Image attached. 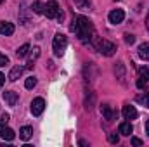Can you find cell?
Segmentation results:
<instances>
[{
  "label": "cell",
  "mask_w": 149,
  "mask_h": 147,
  "mask_svg": "<svg viewBox=\"0 0 149 147\" xmlns=\"http://www.w3.org/2000/svg\"><path fill=\"white\" fill-rule=\"evenodd\" d=\"M71 30L78 35V38H80L81 42H88V40H92V38L95 37V31H94L92 23H90L87 17H83V16L74 17L73 24H71Z\"/></svg>",
  "instance_id": "1"
},
{
  "label": "cell",
  "mask_w": 149,
  "mask_h": 147,
  "mask_svg": "<svg viewBox=\"0 0 149 147\" xmlns=\"http://www.w3.org/2000/svg\"><path fill=\"white\" fill-rule=\"evenodd\" d=\"M43 14L49 17V19H59V21H63V17H64V14L61 12V9H59V3L56 2V0H50V2H47L45 3V10H43Z\"/></svg>",
  "instance_id": "2"
},
{
  "label": "cell",
  "mask_w": 149,
  "mask_h": 147,
  "mask_svg": "<svg viewBox=\"0 0 149 147\" xmlns=\"http://www.w3.org/2000/svg\"><path fill=\"white\" fill-rule=\"evenodd\" d=\"M66 45H68V37L63 35V33H56L54 42H52V49H54V54L57 57L63 55V52L66 50Z\"/></svg>",
  "instance_id": "3"
},
{
  "label": "cell",
  "mask_w": 149,
  "mask_h": 147,
  "mask_svg": "<svg viewBox=\"0 0 149 147\" xmlns=\"http://www.w3.org/2000/svg\"><path fill=\"white\" fill-rule=\"evenodd\" d=\"M97 49H99V52H101L102 55H106V57H111V55H114V52H116V45H114L113 42H108V40H99Z\"/></svg>",
  "instance_id": "4"
},
{
  "label": "cell",
  "mask_w": 149,
  "mask_h": 147,
  "mask_svg": "<svg viewBox=\"0 0 149 147\" xmlns=\"http://www.w3.org/2000/svg\"><path fill=\"white\" fill-rule=\"evenodd\" d=\"M149 81V68H139L137 71V88H144V85Z\"/></svg>",
  "instance_id": "5"
},
{
  "label": "cell",
  "mask_w": 149,
  "mask_h": 147,
  "mask_svg": "<svg viewBox=\"0 0 149 147\" xmlns=\"http://www.w3.org/2000/svg\"><path fill=\"white\" fill-rule=\"evenodd\" d=\"M43 109H45V101L42 97H37V99L31 101V112H33V116H40L43 112Z\"/></svg>",
  "instance_id": "6"
},
{
  "label": "cell",
  "mask_w": 149,
  "mask_h": 147,
  "mask_svg": "<svg viewBox=\"0 0 149 147\" xmlns=\"http://www.w3.org/2000/svg\"><path fill=\"white\" fill-rule=\"evenodd\" d=\"M123 19H125V12L121 9H114L109 12V23H113V24H120Z\"/></svg>",
  "instance_id": "7"
},
{
  "label": "cell",
  "mask_w": 149,
  "mask_h": 147,
  "mask_svg": "<svg viewBox=\"0 0 149 147\" xmlns=\"http://www.w3.org/2000/svg\"><path fill=\"white\" fill-rule=\"evenodd\" d=\"M0 137H2L3 140H14L16 133H14L12 128H9V126H5V125H0Z\"/></svg>",
  "instance_id": "8"
},
{
  "label": "cell",
  "mask_w": 149,
  "mask_h": 147,
  "mask_svg": "<svg viewBox=\"0 0 149 147\" xmlns=\"http://www.w3.org/2000/svg\"><path fill=\"white\" fill-rule=\"evenodd\" d=\"M3 101H5L9 106H16L17 101H19V95H17L16 92H9V90H5V92H3Z\"/></svg>",
  "instance_id": "9"
},
{
  "label": "cell",
  "mask_w": 149,
  "mask_h": 147,
  "mask_svg": "<svg viewBox=\"0 0 149 147\" xmlns=\"http://www.w3.org/2000/svg\"><path fill=\"white\" fill-rule=\"evenodd\" d=\"M0 33H2L3 37H10V35L14 33V24L9 23V21H2V23H0Z\"/></svg>",
  "instance_id": "10"
},
{
  "label": "cell",
  "mask_w": 149,
  "mask_h": 147,
  "mask_svg": "<svg viewBox=\"0 0 149 147\" xmlns=\"http://www.w3.org/2000/svg\"><path fill=\"white\" fill-rule=\"evenodd\" d=\"M137 116H139V112H137V109H135L134 106H125V107H123V118H125V119L130 121V119H135Z\"/></svg>",
  "instance_id": "11"
},
{
  "label": "cell",
  "mask_w": 149,
  "mask_h": 147,
  "mask_svg": "<svg viewBox=\"0 0 149 147\" xmlns=\"http://www.w3.org/2000/svg\"><path fill=\"white\" fill-rule=\"evenodd\" d=\"M101 112H102V116L108 119V121H113L114 118H116V112L113 111L111 106H108V104H104V106H101Z\"/></svg>",
  "instance_id": "12"
},
{
  "label": "cell",
  "mask_w": 149,
  "mask_h": 147,
  "mask_svg": "<svg viewBox=\"0 0 149 147\" xmlns=\"http://www.w3.org/2000/svg\"><path fill=\"white\" fill-rule=\"evenodd\" d=\"M132 132H134V126H132L130 121H125L118 126V133H121V135H130Z\"/></svg>",
  "instance_id": "13"
},
{
  "label": "cell",
  "mask_w": 149,
  "mask_h": 147,
  "mask_svg": "<svg viewBox=\"0 0 149 147\" xmlns=\"http://www.w3.org/2000/svg\"><path fill=\"white\" fill-rule=\"evenodd\" d=\"M23 71H24L23 66H14V68L10 69V73H9V80H10V81H16V80L23 74Z\"/></svg>",
  "instance_id": "14"
},
{
  "label": "cell",
  "mask_w": 149,
  "mask_h": 147,
  "mask_svg": "<svg viewBox=\"0 0 149 147\" xmlns=\"http://www.w3.org/2000/svg\"><path fill=\"white\" fill-rule=\"evenodd\" d=\"M40 57V49L38 47H33L31 52H30V57H28V68H33V62Z\"/></svg>",
  "instance_id": "15"
},
{
  "label": "cell",
  "mask_w": 149,
  "mask_h": 147,
  "mask_svg": "<svg viewBox=\"0 0 149 147\" xmlns=\"http://www.w3.org/2000/svg\"><path fill=\"white\" fill-rule=\"evenodd\" d=\"M139 57L144 59V61H149V42L142 43V45L139 47Z\"/></svg>",
  "instance_id": "16"
},
{
  "label": "cell",
  "mask_w": 149,
  "mask_h": 147,
  "mask_svg": "<svg viewBox=\"0 0 149 147\" xmlns=\"http://www.w3.org/2000/svg\"><path fill=\"white\" fill-rule=\"evenodd\" d=\"M31 135H33V128H31V126H23V128L19 130V137H21L23 140H30Z\"/></svg>",
  "instance_id": "17"
},
{
  "label": "cell",
  "mask_w": 149,
  "mask_h": 147,
  "mask_svg": "<svg viewBox=\"0 0 149 147\" xmlns=\"http://www.w3.org/2000/svg\"><path fill=\"white\" fill-rule=\"evenodd\" d=\"M74 5L78 7V9H81V10H87V9H90V5H92V0H73Z\"/></svg>",
  "instance_id": "18"
},
{
  "label": "cell",
  "mask_w": 149,
  "mask_h": 147,
  "mask_svg": "<svg viewBox=\"0 0 149 147\" xmlns=\"http://www.w3.org/2000/svg\"><path fill=\"white\" fill-rule=\"evenodd\" d=\"M31 9H33L35 14H43V10H45V3H42L40 0H37V2H33Z\"/></svg>",
  "instance_id": "19"
},
{
  "label": "cell",
  "mask_w": 149,
  "mask_h": 147,
  "mask_svg": "<svg viewBox=\"0 0 149 147\" xmlns=\"http://www.w3.org/2000/svg\"><path fill=\"white\" fill-rule=\"evenodd\" d=\"M30 50H31V49H30V45H28V43H24V45H21V47L17 49V52H16V54H17V57H24Z\"/></svg>",
  "instance_id": "20"
},
{
  "label": "cell",
  "mask_w": 149,
  "mask_h": 147,
  "mask_svg": "<svg viewBox=\"0 0 149 147\" xmlns=\"http://www.w3.org/2000/svg\"><path fill=\"white\" fill-rule=\"evenodd\" d=\"M137 101H139V102H142L146 107H149V90L144 94V95H139V97H137Z\"/></svg>",
  "instance_id": "21"
},
{
  "label": "cell",
  "mask_w": 149,
  "mask_h": 147,
  "mask_svg": "<svg viewBox=\"0 0 149 147\" xmlns=\"http://www.w3.org/2000/svg\"><path fill=\"white\" fill-rule=\"evenodd\" d=\"M35 85H37V78H35V76L26 78V81H24V87H26V88H33Z\"/></svg>",
  "instance_id": "22"
},
{
  "label": "cell",
  "mask_w": 149,
  "mask_h": 147,
  "mask_svg": "<svg viewBox=\"0 0 149 147\" xmlns=\"http://www.w3.org/2000/svg\"><path fill=\"white\" fill-rule=\"evenodd\" d=\"M108 140H109L111 144H118V142H120V137H118L116 133H109V135H108Z\"/></svg>",
  "instance_id": "23"
},
{
  "label": "cell",
  "mask_w": 149,
  "mask_h": 147,
  "mask_svg": "<svg viewBox=\"0 0 149 147\" xmlns=\"http://www.w3.org/2000/svg\"><path fill=\"white\" fill-rule=\"evenodd\" d=\"M125 42H127L128 45H132V43L135 42V37H134V35H130V33H127V35H125Z\"/></svg>",
  "instance_id": "24"
},
{
  "label": "cell",
  "mask_w": 149,
  "mask_h": 147,
  "mask_svg": "<svg viewBox=\"0 0 149 147\" xmlns=\"http://www.w3.org/2000/svg\"><path fill=\"white\" fill-rule=\"evenodd\" d=\"M9 118H10V116H9L7 112H3V114L0 116V125H7V121H9Z\"/></svg>",
  "instance_id": "25"
},
{
  "label": "cell",
  "mask_w": 149,
  "mask_h": 147,
  "mask_svg": "<svg viewBox=\"0 0 149 147\" xmlns=\"http://www.w3.org/2000/svg\"><path fill=\"white\" fill-rule=\"evenodd\" d=\"M5 64H9V57L0 52V66H5Z\"/></svg>",
  "instance_id": "26"
},
{
  "label": "cell",
  "mask_w": 149,
  "mask_h": 147,
  "mask_svg": "<svg viewBox=\"0 0 149 147\" xmlns=\"http://www.w3.org/2000/svg\"><path fill=\"white\" fill-rule=\"evenodd\" d=\"M132 146H142V140L137 137H132Z\"/></svg>",
  "instance_id": "27"
},
{
  "label": "cell",
  "mask_w": 149,
  "mask_h": 147,
  "mask_svg": "<svg viewBox=\"0 0 149 147\" xmlns=\"http://www.w3.org/2000/svg\"><path fill=\"white\" fill-rule=\"evenodd\" d=\"M3 81H5V76L0 73V88H2V85H3Z\"/></svg>",
  "instance_id": "28"
},
{
  "label": "cell",
  "mask_w": 149,
  "mask_h": 147,
  "mask_svg": "<svg viewBox=\"0 0 149 147\" xmlns=\"http://www.w3.org/2000/svg\"><path fill=\"white\" fill-rule=\"evenodd\" d=\"M78 144H80V146H81V147H87V146H88V144H87V142H85V140H80V142H78Z\"/></svg>",
  "instance_id": "29"
},
{
  "label": "cell",
  "mask_w": 149,
  "mask_h": 147,
  "mask_svg": "<svg viewBox=\"0 0 149 147\" xmlns=\"http://www.w3.org/2000/svg\"><path fill=\"white\" fill-rule=\"evenodd\" d=\"M146 132L149 133V119H148V123H146Z\"/></svg>",
  "instance_id": "30"
},
{
  "label": "cell",
  "mask_w": 149,
  "mask_h": 147,
  "mask_svg": "<svg viewBox=\"0 0 149 147\" xmlns=\"http://www.w3.org/2000/svg\"><path fill=\"white\" fill-rule=\"evenodd\" d=\"M146 24H148V30H149V14H148V19H146Z\"/></svg>",
  "instance_id": "31"
},
{
  "label": "cell",
  "mask_w": 149,
  "mask_h": 147,
  "mask_svg": "<svg viewBox=\"0 0 149 147\" xmlns=\"http://www.w3.org/2000/svg\"><path fill=\"white\" fill-rule=\"evenodd\" d=\"M2 3H3V0H0V5H2Z\"/></svg>",
  "instance_id": "32"
}]
</instances>
